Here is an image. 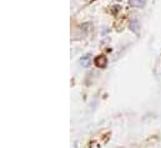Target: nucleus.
<instances>
[{
	"instance_id": "obj_3",
	"label": "nucleus",
	"mask_w": 161,
	"mask_h": 148,
	"mask_svg": "<svg viewBox=\"0 0 161 148\" xmlns=\"http://www.w3.org/2000/svg\"><path fill=\"white\" fill-rule=\"evenodd\" d=\"M90 61H91L90 55H85V56H82L80 59V65L82 67H89L90 66Z\"/></svg>"
},
{
	"instance_id": "obj_2",
	"label": "nucleus",
	"mask_w": 161,
	"mask_h": 148,
	"mask_svg": "<svg viewBox=\"0 0 161 148\" xmlns=\"http://www.w3.org/2000/svg\"><path fill=\"white\" fill-rule=\"evenodd\" d=\"M146 0H129V4L130 6H134V8H142Z\"/></svg>"
},
{
	"instance_id": "obj_4",
	"label": "nucleus",
	"mask_w": 161,
	"mask_h": 148,
	"mask_svg": "<svg viewBox=\"0 0 161 148\" xmlns=\"http://www.w3.org/2000/svg\"><path fill=\"white\" fill-rule=\"evenodd\" d=\"M131 30H134L135 33H139V23L137 21H134V23H131Z\"/></svg>"
},
{
	"instance_id": "obj_1",
	"label": "nucleus",
	"mask_w": 161,
	"mask_h": 148,
	"mask_svg": "<svg viewBox=\"0 0 161 148\" xmlns=\"http://www.w3.org/2000/svg\"><path fill=\"white\" fill-rule=\"evenodd\" d=\"M95 66H97V67H106V65H107V59L105 56H97L96 59H95Z\"/></svg>"
}]
</instances>
